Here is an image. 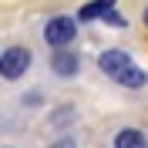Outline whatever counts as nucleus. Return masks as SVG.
I'll return each instance as SVG.
<instances>
[{"label": "nucleus", "instance_id": "nucleus-5", "mask_svg": "<svg viewBox=\"0 0 148 148\" xmlns=\"http://www.w3.org/2000/svg\"><path fill=\"white\" fill-rule=\"evenodd\" d=\"M114 148H148V138L141 128H121L114 135Z\"/></svg>", "mask_w": 148, "mask_h": 148}, {"label": "nucleus", "instance_id": "nucleus-1", "mask_svg": "<svg viewBox=\"0 0 148 148\" xmlns=\"http://www.w3.org/2000/svg\"><path fill=\"white\" fill-rule=\"evenodd\" d=\"M77 37V24H74V17H51L44 27V40L51 47H67Z\"/></svg>", "mask_w": 148, "mask_h": 148}, {"label": "nucleus", "instance_id": "nucleus-9", "mask_svg": "<svg viewBox=\"0 0 148 148\" xmlns=\"http://www.w3.org/2000/svg\"><path fill=\"white\" fill-rule=\"evenodd\" d=\"M145 24H148V7H145Z\"/></svg>", "mask_w": 148, "mask_h": 148}, {"label": "nucleus", "instance_id": "nucleus-7", "mask_svg": "<svg viewBox=\"0 0 148 148\" xmlns=\"http://www.w3.org/2000/svg\"><path fill=\"white\" fill-rule=\"evenodd\" d=\"M118 84H125V88H145V71L131 64L128 71H125V74L118 77Z\"/></svg>", "mask_w": 148, "mask_h": 148}, {"label": "nucleus", "instance_id": "nucleus-6", "mask_svg": "<svg viewBox=\"0 0 148 148\" xmlns=\"http://www.w3.org/2000/svg\"><path fill=\"white\" fill-rule=\"evenodd\" d=\"M114 7V0H91L88 7L81 10V20H94V17H104L108 10Z\"/></svg>", "mask_w": 148, "mask_h": 148}, {"label": "nucleus", "instance_id": "nucleus-2", "mask_svg": "<svg viewBox=\"0 0 148 148\" xmlns=\"http://www.w3.org/2000/svg\"><path fill=\"white\" fill-rule=\"evenodd\" d=\"M27 67H30V51H27V47H10V51L0 54V74H3L7 81L24 77Z\"/></svg>", "mask_w": 148, "mask_h": 148}, {"label": "nucleus", "instance_id": "nucleus-3", "mask_svg": "<svg viewBox=\"0 0 148 148\" xmlns=\"http://www.w3.org/2000/svg\"><path fill=\"white\" fill-rule=\"evenodd\" d=\"M98 67H101L108 77H114V81H118L121 74L131 67V54H128V51H118V47H111V51H104V54L98 57Z\"/></svg>", "mask_w": 148, "mask_h": 148}, {"label": "nucleus", "instance_id": "nucleus-8", "mask_svg": "<svg viewBox=\"0 0 148 148\" xmlns=\"http://www.w3.org/2000/svg\"><path fill=\"white\" fill-rule=\"evenodd\" d=\"M51 148H77V141H74V138H57Z\"/></svg>", "mask_w": 148, "mask_h": 148}, {"label": "nucleus", "instance_id": "nucleus-4", "mask_svg": "<svg viewBox=\"0 0 148 148\" xmlns=\"http://www.w3.org/2000/svg\"><path fill=\"white\" fill-rule=\"evenodd\" d=\"M77 67H81V57L71 54V51H57V54L51 57V71L61 74V77H71V74H77Z\"/></svg>", "mask_w": 148, "mask_h": 148}]
</instances>
